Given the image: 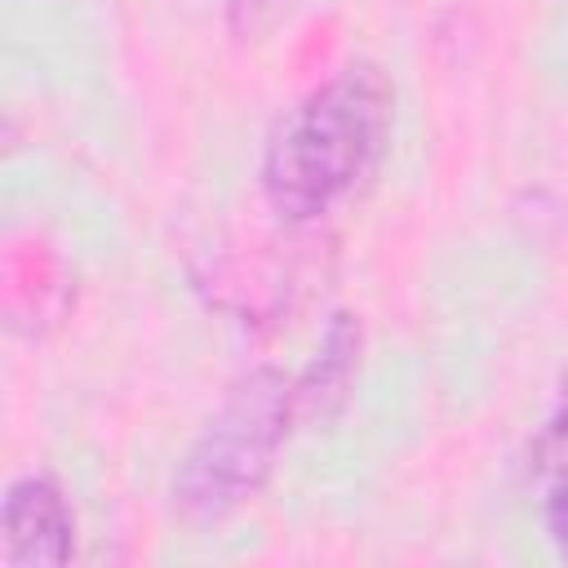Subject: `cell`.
I'll return each instance as SVG.
<instances>
[{
	"label": "cell",
	"mask_w": 568,
	"mask_h": 568,
	"mask_svg": "<svg viewBox=\"0 0 568 568\" xmlns=\"http://www.w3.org/2000/svg\"><path fill=\"white\" fill-rule=\"evenodd\" d=\"M395 124L390 75L355 58L320 80L271 129L262 151V195L271 213L306 226L351 200L382 164Z\"/></svg>",
	"instance_id": "cell-1"
},
{
	"label": "cell",
	"mask_w": 568,
	"mask_h": 568,
	"mask_svg": "<svg viewBox=\"0 0 568 568\" xmlns=\"http://www.w3.org/2000/svg\"><path fill=\"white\" fill-rule=\"evenodd\" d=\"M293 426V382L280 368L235 377L173 470V510L191 524H213L248 506L266 488Z\"/></svg>",
	"instance_id": "cell-2"
},
{
	"label": "cell",
	"mask_w": 568,
	"mask_h": 568,
	"mask_svg": "<svg viewBox=\"0 0 568 568\" xmlns=\"http://www.w3.org/2000/svg\"><path fill=\"white\" fill-rule=\"evenodd\" d=\"M0 537L9 568H62L75 550V515L58 479L22 475L0 506Z\"/></svg>",
	"instance_id": "cell-3"
},
{
	"label": "cell",
	"mask_w": 568,
	"mask_h": 568,
	"mask_svg": "<svg viewBox=\"0 0 568 568\" xmlns=\"http://www.w3.org/2000/svg\"><path fill=\"white\" fill-rule=\"evenodd\" d=\"M359 346H364V333H359V320L337 311L311 355V364L293 377V413H297V426H324L342 413V404L351 399V386H355V373H359Z\"/></svg>",
	"instance_id": "cell-4"
},
{
	"label": "cell",
	"mask_w": 568,
	"mask_h": 568,
	"mask_svg": "<svg viewBox=\"0 0 568 568\" xmlns=\"http://www.w3.org/2000/svg\"><path fill=\"white\" fill-rule=\"evenodd\" d=\"M297 0H226V27L235 40L253 44V40H266L288 13H293Z\"/></svg>",
	"instance_id": "cell-5"
},
{
	"label": "cell",
	"mask_w": 568,
	"mask_h": 568,
	"mask_svg": "<svg viewBox=\"0 0 568 568\" xmlns=\"http://www.w3.org/2000/svg\"><path fill=\"white\" fill-rule=\"evenodd\" d=\"M546 532H550L555 555L568 564V470H559L555 484H550V497H546Z\"/></svg>",
	"instance_id": "cell-6"
}]
</instances>
